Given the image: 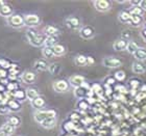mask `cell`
I'll use <instances>...</instances> for the list:
<instances>
[{"label":"cell","mask_w":146,"mask_h":136,"mask_svg":"<svg viewBox=\"0 0 146 136\" xmlns=\"http://www.w3.org/2000/svg\"><path fill=\"white\" fill-rule=\"evenodd\" d=\"M26 39H27L28 43L34 47H42L45 44L46 35L44 34H39L38 31H36L33 28H29L26 31Z\"/></svg>","instance_id":"1"},{"label":"cell","mask_w":146,"mask_h":136,"mask_svg":"<svg viewBox=\"0 0 146 136\" xmlns=\"http://www.w3.org/2000/svg\"><path fill=\"white\" fill-rule=\"evenodd\" d=\"M35 121L39 124H42L43 122L50 120V118H56V112L54 110H38L35 112L34 115Z\"/></svg>","instance_id":"2"},{"label":"cell","mask_w":146,"mask_h":136,"mask_svg":"<svg viewBox=\"0 0 146 136\" xmlns=\"http://www.w3.org/2000/svg\"><path fill=\"white\" fill-rule=\"evenodd\" d=\"M6 23L9 27L12 28H21L25 25L24 23V16L19 15V14H14L11 17L6 19Z\"/></svg>","instance_id":"3"},{"label":"cell","mask_w":146,"mask_h":136,"mask_svg":"<svg viewBox=\"0 0 146 136\" xmlns=\"http://www.w3.org/2000/svg\"><path fill=\"white\" fill-rule=\"evenodd\" d=\"M24 23L28 27H35L41 23V18L36 14H26L24 15Z\"/></svg>","instance_id":"4"},{"label":"cell","mask_w":146,"mask_h":136,"mask_svg":"<svg viewBox=\"0 0 146 136\" xmlns=\"http://www.w3.org/2000/svg\"><path fill=\"white\" fill-rule=\"evenodd\" d=\"M65 24L71 30H77V29L82 28L80 27L82 26L80 20L77 17H75V16H69V17H67L66 20H65Z\"/></svg>","instance_id":"5"},{"label":"cell","mask_w":146,"mask_h":136,"mask_svg":"<svg viewBox=\"0 0 146 136\" xmlns=\"http://www.w3.org/2000/svg\"><path fill=\"white\" fill-rule=\"evenodd\" d=\"M53 89H54L56 93H65L69 89V86H70V83L69 81L65 80V79H60V80H56L53 83Z\"/></svg>","instance_id":"6"},{"label":"cell","mask_w":146,"mask_h":136,"mask_svg":"<svg viewBox=\"0 0 146 136\" xmlns=\"http://www.w3.org/2000/svg\"><path fill=\"white\" fill-rule=\"evenodd\" d=\"M79 35L82 36V39H92V37L95 35L94 28L92 27V26H90V25L82 26V27L79 29Z\"/></svg>","instance_id":"7"},{"label":"cell","mask_w":146,"mask_h":136,"mask_svg":"<svg viewBox=\"0 0 146 136\" xmlns=\"http://www.w3.org/2000/svg\"><path fill=\"white\" fill-rule=\"evenodd\" d=\"M21 80L25 84H33L36 80V74L33 71H25L22 73Z\"/></svg>","instance_id":"8"},{"label":"cell","mask_w":146,"mask_h":136,"mask_svg":"<svg viewBox=\"0 0 146 136\" xmlns=\"http://www.w3.org/2000/svg\"><path fill=\"white\" fill-rule=\"evenodd\" d=\"M102 64L104 67L110 68V69H117L120 66H122V61L115 57H107L102 60Z\"/></svg>","instance_id":"9"},{"label":"cell","mask_w":146,"mask_h":136,"mask_svg":"<svg viewBox=\"0 0 146 136\" xmlns=\"http://www.w3.org/2000/svg\"><path fill=\"white\" fill-rule=\"evenodd\" d=\"M93 4L98 12H108L111 9V2L107 0H96L93 2Z\"/></svg>","instance_id":"10"},{"label":"cell","mask_w":146,"mask_h":136,"mask_svg":"<svg viewBox=\"0 0 146 136\" xmlns=\"http://www.w3.org/2000/svg\"><path fill=\"white\" fill-rule=\"evenodd\" d=\"M49 68V64L46 59H36L34 64V69L36 72H44Z\"/></svg>","instance_id":"11"},{"label":"cell","mask_w":146,"mask_h":136,"mask_svg":"<svg viewBox=\"0 0 146 136\" xmlns=\"http://www.w3.org/2000/svg\"><path fill=\"white\" fill-rule=\"evenodd\" d=\"M69 83H70V85L74 86L75 88L80 87L85 83V78L80 75H73L69 78Z\"/></svg>","instance_id":"12"},{"label":"cell","mask_w":146,"mask_h":136,"mask_svg":"<svg viewBox=\"0 0 146 136\" xmlns=\"http://www.w3.org/2000/svg\"><path fill=\"white\" fill-rule=\"evenodd\" d=\"M12 15H14V9H13L12 5H9L7 3H4L3 5L0 6V16L4 17V18H9Z\"/></svg>","instance_id":"13"},{"label":"cell","mask_w":146,"mask_h":136,"mask_svg":"<svg viewBox=\"0 0 146 136\" xmlns=\"http://www.w3.org/2000/svg\"><path fill=\"white\" fill-rule=\"evenodd\" d=\"M31 104L35 109H36V110H42V109L44 108V106L46 105V102H45V99H44V98L39 96V97L36 98L35 100L31 101Z\"/></svg>","instance_id":"14"},{"label":"cell","mask_w":146,"mask_h":136,"mask_svg":"<svg viewBox=\"0 0 146 136\" xmlns=\"http://www.w3.org/2000/svg\"><path fill=\"white\" fill-rule=\"evenodd\" d=\"M44 34L46 36H58L60 34V30L53 25H47L44 28Z\"/></svg>","instance_id":"15"},{"label":"cell","mask_w":146,"mask_h":136,"mask_svg":"<svg viewBox=\"0 0 146 136\" xmlns=\"http://www.w3.org/2000/svg\"><path fill=\"white\" fill-rule=\"evenodd\" d=\"M127 44L128 42H126L123 39H117V41H115L113 47H114V49H115L116 51H123V50H125V49L127 48Z\"/></svg>","instance_id":"16"},{"label":"cell","mask_w":146,"mask_h":136,"mask_svg":"<svg viewBox=\"0 0 146 136\" xmlns=\"http://www.w3.org/2000/svg\"><path fill=\"white\" fill-rule=\"evenodd\" d=\"M6 122H7L9 124L12 125L13 127H15V128H18L22 123L21 118H20V116H18V115H13V114L7 116V118H6Z\"/></svg>","instance_id":"17"},{"label":"cell","mask_w":146,"mask_h":136,"mask_svg":"<svg viewBox=\"0 0 146 136\" xmlns=\"http://www.w3.org/2000/svg\"><path fill=\"white\" fill-rule=\"evenodd\" d=\"M25 91H26V97H27V99L31 102L40 96L39 91L35 87H28L27 89H25Z\"/></svg>","instance_id":"18"},{"label":"cell","mask_w":146,"mask_h":136,"mask_svg":"<svg viewBox=\"0 0 146 136\" xmlns=\"http://www.w3.org/2000/svg\"><path fill=\"white\" fill-rule=\"evenodd\" d=\"M7 105H9V108L11 111L13 112H17L19 110H21V103L19 101L15 100V99H12L7 102Z\"/></svg>","instance_id":"19"},{"label":"cell","mask_w":146,"mask_h":136,"mask_svg":"<svg viewBox=\"0 0 146 136\" xmlns=\"http://www.w3.org/2000/svg\"><path fill=\"white\" fill-rule=\"evenodd\" d=\"M133 71L136 74H143L146 72V67L141 61H135L133 64Z\"/></svg>","instance_id":"20"},{"label":"cell","mask_w":146,"mask_h":136,"mask_svg":"<svg viewBox=\"0 0 146 136\" xmlns=\"http://www.w3.org/2000/svg\"><path fill=\"white\" fill-rule=\"evenodd\" d=\"M52 50H53L54 56H63L66 53V47L64 45H61V44H56L55 46H53Z\"/></svg>","instance_id":"21"},{"label":"cell","mask_w":146,"mask_h":136,"mask_svg":"<svg viewBox=\"0 0 146 136\" xmlns=\"http://www.w3.org/2000/svg\"><path fill=\"white\" fill-rule=\"evenodd\" d=\"M74 62H75L76 66H79V67L88 66V56H85V55H82V54L77 55L74 58Z\"/></svg>","instance_id":"22"},{"label":"cell","mask_w":146,"mask_h":136,"mask_svg":"<svg viewBox=\"0 0 146 136\" xmlns=\"http://www.w3.org/2000/svg\"><path fill=\"white\" fill-rule=\"evenodd\" d=\"M14 98H15V100L19 101L20 103L23 102V101H25L27 99V97H26V91L18 88V89L15 91V93H14Z\"/></svg>","instance_id":"23"},{"label":"cell","mask_w":146,"mask_h":136,"mask_svg":"<svg viewBox=\"0 0 146 136\" xmlns=\"http://www.w3.org/2000/svg\"><path fill=\"white\" fill-rule=\"evenodd\" d=\"M133 55H134V57L136 58L138 61H141V62H142L143 60H146V50L145 49L139 48Z\"/></svg>","instance_id":"24"},{"label":"cell","mask_w":146,"mask_h":136,"mask_svg":"<svg viewBox=\"0 0 146 136\" xmlns=\"http://www.w3.org/2000/svg\"><path fill=\"white\" fill-rule=\"evenodd\" d=\"M0 129H1V130H2L5 134H7L9 136L12 135V134L14 133V132H15V130H16V128L13 127L12 125L9 124L7 122H5V123H4V124H3L2 126L0 127Z\"/></svg>","instance_id":"25"},{"label":"cell","mask_w":146,"mask_h":136,"mask_svg":"<svg viewBox=\"0 0 146 136\" xmlns=\"http://www.w3.org/2000/svg\"><path fill=\"white\" fill-rule=\"evenodd\" d=\"M58 36H46L44 47H50V48H52L53 46H55L56 44H58Z\"/></svg>","instance_id":"26"},{"label":"cell","mask_w":146,"mask_h":136,"mask_svg":"<svg viewBox=\"0 0 146 136\" xmlns=\"http://www.w3.org/2000/svg\"><path fill=\"white\" fill-rule=\"evenodd\" d=\"M74 94H75V96L78 98V99H82V98H85L86 96H88V89L85 88L84 86H80V87L75 88Z\"/></svg>","instance_id":"27"},{"label":"cell","mask_w":146,"mask_h":136,"mask_svg":"<svg viewBox=\"0 0 146 136\" xmlns=\"http://www.w3.org/2000/svg\"><path fill=\"white\" fill-rule=\"evenodd\" d=\"M119 21H121L122 23H128V22H131V15L129 14L128 12H121L119 14Z\"/></svg>","instance_id":"28"},{"label":"cell","mask_w":146,"mask_h":136,"mask_svg":"<svg viewBox=\"0 0 146 136\" xmlns=\"http://www.w3.org/2000/svg\"><path fill=\"white\" fill-rule=\"evenodd\" d=\"M42 54L45 58H52L54 56L53 54V50L50 47H43L42 49Z\"/></svg>","instance_id":"29"},{"label":"cell","mask_w":146,"mask_h":136,"mask_svg":"<svg viewBox=\"0 0 146 136\" xmlns=\"http://www.w3.org/2000/svg\"><path fill=\"white\" fill-rule=\"evenodd\" d=\"M48 71L51 75H56V74L61 71V67H60V64H49Z\"/></svg>","instance_id":"30"},{"label":"cell","mask_w":146,"mask_h":136,"mask_svg":"<svg viewBox=\"0 0 146 136\" xmlns=\"http://www.w3.org/2000/svg\"><path fill=\"white\" fill-rule=\"evenodd\" d=\"M138 49H139V47H138V44L135 42H128L127 44V48H126V50H127L128 53H131V54H134L135 52L137 51Z\"/></svg>","instance_id":"31"},{"label":"cell","mask_w":146,"mask_h":136,"mask_svg":"<svg viewBox=\"0 0 146 136\" xmlns=\"http://www.w3.org/2000/svg\"><path fill=\"white\" fill-rule=\"evenodd\" d=\"M9 108L7 103H0V114L4 115V114H9Z\"/></svg>","instance_id":"32"},{"label":"cell","mask_w":146,"mask_h":136,"mask_svg":"<svg viewBox=\"0 0 146 136\" xmlns=\"http://www.w3.org/2000/svg\"><path fill=\"white\" fill-rule=\"evenodd\" d=\"M143 12V9H141L140 6H134L133 9L129 11V14L131 16H141Z\"/></svg>","instance_id":"33"},{"label":"cell","mask_w":146,"mask_h":136,"mask_svg":"<svg viewBox=\"0 0 146 136\" xmlns=\"http://www.w3.org/2000/svg\"><path fill=\"white\" fill-rule=\"evenodd\" d=\"M125 77H126V75H125V73L123 71H118L115 74V79L118 80V81H123L125 79Z\"/></svg>","instance_id":"34"},{"label":"cell","mask_w":146,"mask_h":136,"mask_svg":"<svg viewBox=\"0 0 146 136\" xmlns=\"http://www.w3.org/2000/svg\"><path fill=\"white\" fill-rule=\"evenodd\" d=\"M131 23H133L134 25H140L142 23V18L141 16H131Z\"/></svg>","instance_id":"35"},{"label":"cell","mask_w":146,"mask_h":136,"mask_svg":"<svg viewBox=\"0 0 146 136\" xmlns=\"http://www.w3.org/2000/svg\"><path fill=\"white\" fill-rule=\"evenodd\" d=\"M141 9L143 11H146V0H143V1H140V5H139Z\"/></svg>","instance_id":"36"},{"label":"cell","mask_w":146,"mask_h":136,"mask_svg":"<svg viewBox=\"0 0 146 136\" xmlns=\"http://www.w3.org/2000/svg\"><path fill=\"white\" fill-rule=\"evenodd\" d=\"M78 106H82V108H87V107H88V104H87V103L85 102V101H80V102L78 103Z\"/></svg>","instance_id":"37"},{"label":"cell","mask_w":146,"mask_h":136,"mask_svg":"<svg viewBox=\"0 0 146 136\" xmlns=\"http://www.w3.org/2000/svg\"><path fill=\"white\" fill-rule=\"evenodd\" d=\"M115 81H116V79L115 78H112V77H111V78H108L107 79V82L109 83V84H114V83H115Z\"/></svg>","instance_id":"38"},{"label":"cell","mask_w":146,"mask_h":136,"mask_svg":"<svg viewBox=\"0 0 146 136\" xmlns=\"http://www.w3.org/2000/svg\"><path fill=\"white\" fill-rule=\"evenodd\" d=\"M93 64H94V59H93L91 56H88V66Z\"/></svg>","instance_id":"39"},{"label":"cell","mask_w":146,"mask_h":136,"mask_svg":"<svg viewBox=\"0 0 146 136\" xmlns=\"http://www.w3.org/2000/svg\"><path fill=\"white\" fill-rule=\"evenodd\" d=\"M0 136H9V135H7V134H5L2 130H1V129H0Z\"/></svg>","instance_id":"40"},{"label":"cell","mask_w":146,"mask_h":136,"mask_svg":"<svg viewBox=\"0 0 146 136\" xmlns=\"http://www.w3.org/2000/svg\"><path fill=\"white\" fill-rule=\"evenodd\" d=\"M142 35H143V37L146 39V29H144V30L142 31Z\"/></svg>","instance_id":"41"}]
</instances>
